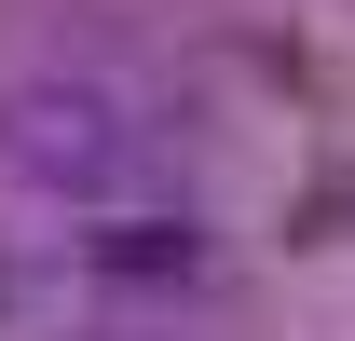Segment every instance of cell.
<instances>
[{"mask_svg":"<svg viewBox=\"0 0 355 341\" xmlns=\"http://www.w3.org/2000/svg\"><path fill=\"white\" fill-rule=\"evenodd\" d=\"M0 164L28 177V191H55V205H110V191H137L150 177V110H137L123 82H14L0 96Z\"/></svg>","mask_w":355,"mask_h":341,"instance_id":"6da1fadb","label":"cell"},{"mask_svg":"<svg viewBox=\"0 0 355 341\" xmlns=\"http://www.w3.org/2000/svg\"><path fill=\"white\" fill-rule=\"evenodd\" d=\"M0 314H14V273H0Z\"/></svg>","mask_w":355,"mask_h":341,"instance_id":"7a4b0ae2","label":"cell"}]
</instances>
